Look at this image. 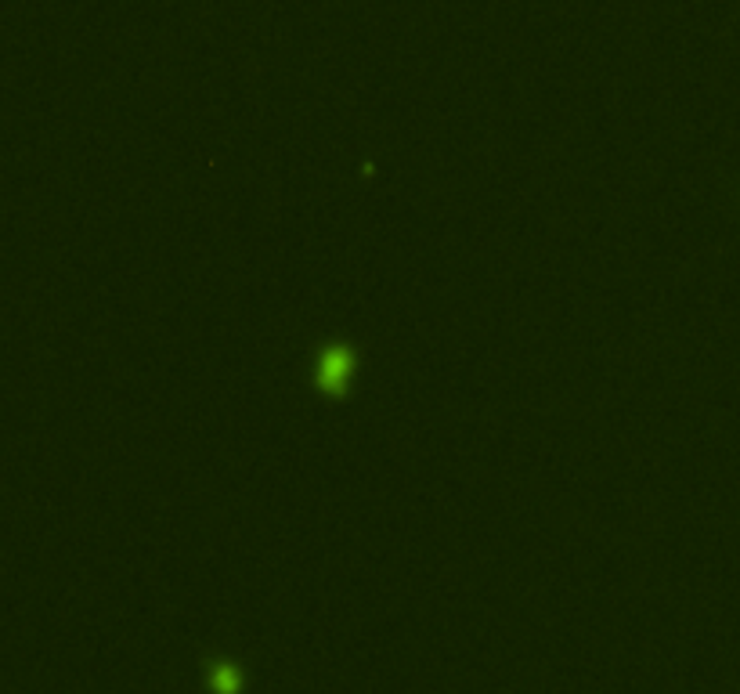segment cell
<instances>
[{"mask_svg":"<svg viewBox=\"0 0 740 694\" xmlns=\"http://www.w3.org/2000/svg\"><path fill=\"white\" fill-rule=\"evenodd\" d=\"M210 688H213V694H239L242 691V673H239V666L217 662V666L210 669Z\"/></svg>","mask_w":740,"mask_h":694,"instance_id":"2","label":"cell"},{"mask_svg":"<svg viewBox=\"0 0 740 694\" xmlns=\"http://www.w3.org/2000/svg\"><path fill=\"white\" fill-rule=\"evenodd\" d=\"M351 351L347 347H329L322 358H318V388L325 395H340L347 388V377H351Z\"/></svg>","mask_w":740,"mask_h":694,"instance_id":"1","label":"cell"}]
</instances>
